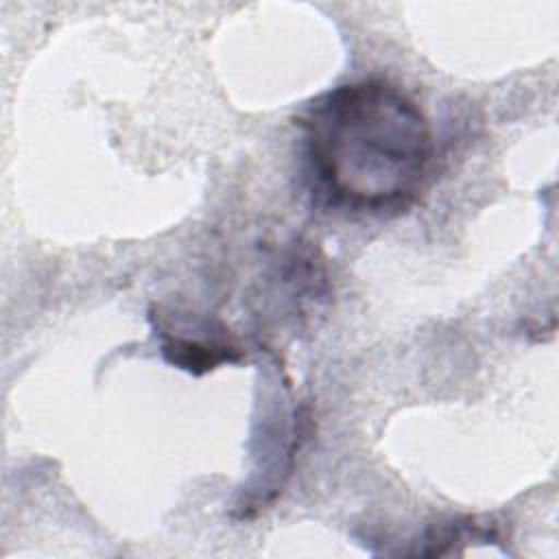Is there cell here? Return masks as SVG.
I'll return each mask as SVG.
<instances>
[{"instance_id":"2","label":"cell","mask_w":559,"mask_h":559,"mask_svg":"<svg viewBox=\"0 0 559 559\" xmlns=\"http://www.w3.org/2000/svg\"><path fill=\"white\" fill-rule=\"evenodd\" d=\"M155 328L162 338L164 358L188 373L201 376L223 362L240 360V349L227 336L225 328L212 332L205 325H197L192 334H188V330H175L164 321Z\"/></svg>"},{"instance_id":"1","label":"cell","mask_w":559,"mask_h":559,"mask_svg":"<svg viewBox=\"0 0 559 559\" xmlns=\"http://www.w3.org/2000/svg\"><path fill=\"white\" fill-rule=\"evenodd\" d=\"M310 173L323 197L360 214H395L421 192L432 159L424 111L384 79L338 85L299 118Z\"/></svg>"}]
</instances>
